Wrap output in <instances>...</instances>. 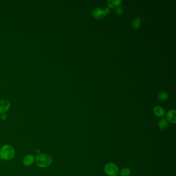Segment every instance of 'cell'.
Segmentation results:
<instances>
[{
    "label": "cell",
    "instance_id": "obj_1",
    "mask_svg": "<svg viewBox=\"0 0 176 176\" xmlns=\"http://www.w3.org/2000/svg\"><path fill=\"white\" fill-rule=\"evenodd\" d=\"M15 154V149L12 146L5 145L0 149V156L5 160H10L13 158Z\"/></svg>",
    "mask_w": 176,
    "mask_h": 176
},
{
    "label": "cell",
    "instance_id": "obj_2",
    "mask_svg": "<svg viewBox=\"0 0 176 176\" xmlns=\"http://www.w3.org/2000/svg\"><path fill=\"white\" fill-rule=\"evenodd\" d=\"M36 163L37 166L41 168H45L50 166L52 162V158L46 154H39L36 156Z\"/></svg>",
    "mask_w": 176,
    "mask_h": 176
},
{
    "label": "cell",
    "instance_id": "obj_3",
    "mask_svg": "<svg viewBox=\"0 0 176 176\" xmlns=\"http://www.w3.org/2000/svg\"><path fill=\"white\" fill-rule=\"evenodd\" d=\"M105 171L108 176H117L119 173V169L115 163H109L105 166Z\"/></svg>",
    "mask_w": 176,
    "mask_h": 176
},
{
    "label": "cell",
    "instance_id": "obj_4",
    "mask_svg": "<svg viewBox=\"0 0 176 176\" xmlns=\"http://www.w3.org/2000/svg\"><path fill=\"white\" fill-rule=\"evenodd\" d=\"M166 120L172 123H176V112L174 109L169 110L166 114Z\"/></svg>",
    "mask_w": 176,
    "mask_h": 176
},
{
    "label": "cell",
    "instance_id": "obj_5",
    "mask_svg": "<svg viewBox=\"0 0 176 176\" xmlns=\"http://www.w3.org/2000/svg\"><path fill=\"white\" fill-rule=\"evenodd\" d=\"M92 15L93 17L98 19H103L105 16V11L100 8H95L92 12Z\"/></svg>",
    "mask_w": 176,
    "mask_h": 176
},
{
    "label": "cell",
    "instance_id": "obj_6",
    "mask_svg": "<svg viewBox=\"0 0 176 176\" xmlns=\"http://www.w3.org/2000/svg\"><path fill=\"white\" fill-rule=\"evenodd\" d=\"M10 107L9 102L7 100H1L0 101V113L4 114L7 111Z\"/></svg>",
    "mask_w": 176,
    "mask_h": 176
},
{
    "label": "cell",
    "instance_id": "obj_7",
    "mask_svg": "<svg viewBox=\"0 0 176 176\" xmlns=\"http://www.w3.org/2000/svg\"><path fill=\"white\" fill-rule=\"evenodd\" d=\"M35 161V157L32 154H28L23 158V163L26 166H31Z\"/></svg>",
    "mask_w": 176,
    "mask_h": 176
},
{
    "label": "cell",
    "instance_id": "obj_8",
    "mask_svg": "<svg viewBox=\"0 0 176 176\" xmlns=\"http://www.w3.org/2000/svg\"><path fill=\"white\" fill-rule=\"evenodd\" d=\"M153 113L156 116L162 117L165 114V111L163 107L160 106H156L153 109Z\"/></svg>",
    "mask_w": 176,
    "mask_h": 176
},
{
    "label": "cell",
    "instance_id": "obj_9",
    "mask_svg": "<svg viewBox=\"0 0 176 176\" xmlns=\"http://www.w3.org/2000/svg\"><path fill=\"white\" fill-rule=\"evenodd\" d=\"M169 125L168 121L165 118H162L159 121L158 123V127L161 130H165Z\"/></svg>",
    "mask_w": 176,
    "mask_h": 176
},
{
    "label": "cell",
    "instance_id": "obj_10",
    "mask_svg": "<svg viewBox=\"0 0 176 176\" xmlns=\"http://www.w3.org/2000/svg\"><path fill=\"white\" fill-rule=\"evenodd\" d=\"M158 99L161 102H164L168 99L169 94L165 92H160L157 96Z\"/></svg>",
    "mask_w": 176,
    "mask_h": 176
},
{
    "label": "cell",
    "instance_id": "obj_11",
    "mask_svg": "<svg viewBox=\"0 0 176 176\" xmlns=\"http://www.w3.org/2000/svg\"><path fill=\"white\" fill-rule=\"evenodd\" d=\"M141 25V20L140 18L138 17H136L133 19L132 21V26L134 29L137 30L140 27Z\"/></svg>",
    "mask_w": 176,
    "mask_h": 176
},
{
    "label": "cell",
    "instance_id": "obj_12",
    "mask_svg": "<svg viewBox=\"0 0 176 176\" xmlns=\"http://www.w3.org/2000/svg\"><path fill=\"white\" fill-rule=\"evenodd\" d=\"M107 5L110 8L117 7L120 5L121 0H109L107 1Z\"/></svg>",
    "mask_w": 176,
    "mask_h": 176
},
{
    "label": "cell",
    "instance_id": "obj_13",
    "mask_svg": "<svg viewBox=\"0 0 176 176\" xmlns=\"http://www.w3.org/2000/svg\"><path fill=\"white\" fill-rule=\"evenodd\" d=\"M131 171L130 169L128 167H125L122 169L120 171V176H129L130 175Z\"/></svg>",
    "mask_w": 176,
    "mask_h": 176
},
{
    "label": "cell",
    "instance_id": "obj_14",
    "mask_svg": "<svg viewBox=\"0 0 176 176\" xmlns=\"http://www.w3.org/2000/svg\"><path fill=\"white\" fill-rule=\"evenodd\" d=\"M123 6H118L116 9L115 10V13L117 15H120L123 13Z\"/></svg>",
    "mask_w": 176,
    "mask_h": 176
},
{
    "label": "cell",
    "instance_id": "obj_15",
    "mask_svg": "<svg viewBox=\"0 0 176 176\" xmlns=\"http://www.w3.org/2000/svg\"><path fill=\"white\" fill-rule=\"evenodd\" d=\"M103 10L105 11V15L110 13V11H111V10H110V8L109 7H105V9H103Z\"/></svg>",
    "mask_w": 176,
    "mask_h": 176
},
{
    "label": "cell",
    "instance_id": "obj_16",
    "mask_svg": "<svg viewBox=\"0 0 176 176\" xmlns=\"http://www.w3.org/2000/svg\"><path fill=\"white\" fill-rule=\"evenodd\" d=\"M6 118H7V115H6V114H3L2 115V118L3 119H6Z\"/></svg>",
    "mask_w": 176,
    "mask_h": 176
}]
</instances>
